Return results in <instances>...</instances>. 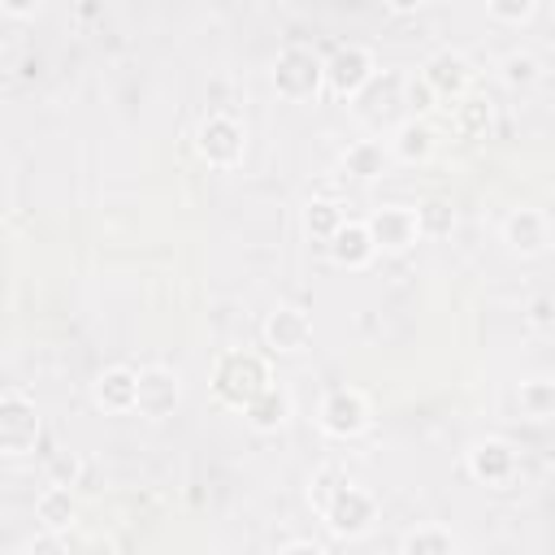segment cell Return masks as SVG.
I'll list each match as a JSON object with an SVG mask.
<instances>
[{
	"label": "cell",
	"mask_w": 555,
	"mask_h": 555,
	"mask_svg": "<svg viewBox=\"0 0 555 555\" xmlns=\"http://www.w3.org/2000/svg\"><path fill=\"white\" fill-rule=\"evenodd\" d=\"M264 386H273V377H269L264 356H256V351H225L217 360V369H212V395L225 408H238L243 412Z\"/></svg>",
	"instance_id": "obj_1"
},
{
	"label": "cell",
	"mask_w": 555,
	"mask_h": 555,
	"mask_svg": "<svg viewBox=\"0 0 555 555\" xmlns=\"http://www.w3.org/2000/svg\"><path fill=\"white\" fill-rule=\"evenodd\" d=\"M273 87L282 100H317L325 91V56L312 43H286L273 56Z\"/></svg>",
	"instance_id": "obj_2"
},
{
	"label": "cell",
	"mask_w": 555,
	"mask_h": 555,
	"mask_svg": "<svg viewBox=\"0 0 555 555\" xmlns=\"http://www.w3.org/2000/svg\"><path fill=\"white\" fill-rule=\"evenodd\" d=\"M321 516L325 525L338 533V538H364L373 525H377V503L369 490L351 486V481H338L325 499H321Z\"/></svg>",
	"instance_id": "obj_3"
},
{
	"label": "cell",
	"mask_w": 555,
	"mask_h": 555,
	"mask_svg": "<svg viewBox=\"0 0 555 555\" xmlns=\"http://www.w3.org/2000/svg\"><path fill=\"white\" fill-rule=\"evenodd\" d=\"M195 147H199V156L208 165L234 169L243 160V152H247V130H243V121L234 113H208L199 121V130H195Z\"/></svg>",
	"instance_id": "obj_4"
},
{
	"label": "cell",
	"mask_w": 555,
	"mask_h": 555,
	"mask_svg": "<svg viewBox=\"0 0 555 555\" xmlns=\"http://www.w3.org/2000/svg\"><path fill=\"white\" fill-rule=\"evenodd\" d=\"M43 438L39 408L26 395H0V455H30Z\"/></svg>",
	"instance_id": "obj_5"
},
{
	"label": "cell",
	"mask_w": 555,
	"mask_h": 555,
	"mask_svg": "<svg viewBox=\"0 0 555 555\" xmlns=\"http://www.w3.org/2000/svg\"><path fill=\"white\" fill-rule=\"evenodd\" d=\"M373 74H377L373 52L360 48V43H338V48L325 56V91H330L334 100H356Z\"/></svg>",
	"instance_id": "obj_6"
},
{
	"label": "cell",
	"mask_w": 555,
	"mask_h": 555,
	"mask_svg": "<svg viewBox=\"0 0 555 555\" xmlns=\"http://www.w3.org/2000/svg\"><path fill=\"white\" fill-rule=\"evenodd\" d=\"M317 421H321V429H325L330 438H356V434L369 429L373 416H369V399H364L356 386H334V390L321 399Z\"/></svg>",
	"instance_id": "obj_7"
},
{
	"label": "cell",
	"mask_w": 555,
	"mask_h": 555,
	"mask_svg": "<svg viewBox=\"0 0 555 555\" xmlns=\"http://www.w3.org/2000/svg\"><path fill=\"white\" fill-rule=\"evenodd\" d=\"M351 104H356V117L369 121L373 130L390 126L395 113L403 108V74H373Z\"/></svg>",
	"instance_id": "obj_8"
},
{
	"label": "cell",
	"mask_w": 555,
	"mask_h": 555,
	"mask_svg": "<svg viewBox=\"0 0 555 555\" xmlns=\"http://www.w3.org/2000/svg\"><path fill=\"white\" fill-rule=\"evenodd\" d=\"M182 399V386H178V373L152 364V369H139L134 373V412L147 416V421H160L178 408Z\"/></svg>",
	"instance_id": "obj_9"
},
{
	"label": "cell",
	"mask_w": 555,
	"mask_h": 555,
	"mask_svg": "<svg viewBox=\"0 0 555 555\" xmlns=\"http://www.w3.org/2000/svg\"><path fill=\"white\" fill-rule=\"evenodd\" d=\"M421 82L429 87V95L434 100H460V95H468V87H473V65L460 56V52H451V48H442V52H434L425 65H421Z\"/></svg>",
	"instance_id": "obj_10"
},
{
	"label": "cell",
	"mask_w": 555,
	"mask_h": 555,
	"mask_svg": "<svg viewBox=\"0 0 555 555\" xmlns=\"http://www.w3.org/2000/svg\"><path fill=\"white\" fill-rule=\"evenodd\" d=\"M464 464H468V473H473L477 481H486V486H507V481L516 477V468H520L516 451H512L503 438H481V442H473Z\"/></svg>",
	"instance_id": "obj_11"
},
{
	"label": "cell",
	"mask_w": 555,
	"mask_h": 555,
	"mask_svg": "<svg viewBox=\"0 0 555 555\" xmlns=\"http://www.w3.org/2000/svg\"><path fill=\"white\" fill-rule=\"evenodd\" d=\"M434 147H438V130L425 117H403L386 139V156H395L403 165H425L434 156Z\"/></svg>",
	"instance_id": "obj_12"
},
{
	"label": "cell",
	"mask_w": 555,
	"mask_h": 555,
	"mask_svg": "<svg viewBox=\"0 0 555 555\" xmlns=\"http://www.w3.org/2000/svg\"><path fill=\"white\" fill-rule=\"evenodd\" d=\"M503 243L516 251V256H542L551 247V221L546 212L538 208H516L507 221H503Z\"/></svg>",
	"instance_id": "obj_13"
},
{
	"label": "cell",
	"mask_w": 555,
	"mask_h": 555,
	"mask_svg": "<svg viewBox=\"0 0 555 555\" xmlns=\"http://www.w3.org/2000/svg\"><path fill=\"white\" fill-rule=\"evenodd\" d=\"M369 238H373V247L377 251H408L421 234H416V217H412V208H377L369 221Z\"/></svg>",
	"instance_id": "obj_14"
},
{
	"label": "cell",
	"mask_w": 555,
	"mask_h": 555,
	"mask_svg": "<svg viewBox=\"0 0 555 555\" xmlns=\"http://www.w3.org/2000/svg\"><path fill=\"white\" fill-rule=\"evenodd\" d=\"M264 343H269L273 351H286V356L304 351V347L312 343V317H308L304 308H278V312H269V321H264Z\"/></svg>",
	"instance_id": "obj_15"
},
{
	"label": "cell",
	"mask_w": 555,
	"mask_h": 555,
	"mask_svg": "<svg viewBox=\"0 0 555 555\" xmlns=\"http://www.w3.org/2000/svg\"><path fill=\"white\" fill-rule=\"evenodd\" d=\"M325 247H330V256H334L343 269H364V264L377 256V247H373V238H369V225H364V221H351V217L334 230V238H330Z\"/></svg>",
	"instance_id": "obj_16"
},
{
	"label": "cell",
	"mask_w": 555,
	"mask_h": 555,
	"mask_svg": "<svg viewBox=\"0 0 555 555\" xmlns=\"http://www.w3.org/2000/svg\"><path fill=\"white\" fill-rule=\"evenodd\" d=\"M91 395H95V403H100L104 412H134V369H126V364L104 369V373L95 377Z\"/></svg>",
	"instance_id": "obj_17"
},
{
	"label": "cell",
	"mask_w": 555,
	"mask_h": 555,
	"mask_svg": "<svg viewBox=\"0 0 555 555\" xmlns=\"http://www.w3.org/2000/svg\"><path fill=\"white\" fill-rule=\"evenodd\" d=\"M243 416H247L251 429L273 434V429H282V425L291 421V395H286L282 386H264V390L243 408Z\"/></svg>",
	"instance_id": "obj_18"
},
{
	"label": "cell",
	"mask_w": 555,
	"mask_h": 555,
	"mask_svg": "<svg viewBox=\"0 0 555 555\" xmlns=\"http://www.w3.org/2000/svg\"><path fill=\"white\" fill-rule=\"evenodd\" d=\"M35 516H39L43 533H65V529L78 520V499H74V490L48 486V490L35 499Z\"/></svg>",
	"instance_id": "obj_19"
},
{
	"label": "cell",
	"mask_w": 555,
	"mask_h": 555,
	"mask_svg": "<svg viewBox=\"0 0 555 555\" xmlns=\"http://www.w3.org/2000/svg\"><path fill=\"white\" fill-rule=\"evenodd\" d=\"M399 555H460V542L442 525H416V529L403 533Z\"/></svg>",
	"instance_id": "obj_20"
},
{
	"label": "cell",
	"mask_w": 555,
	"mask_h": 555,
	"mask_svg": "<svg viewBox=\"0 0 555 555\" xmlns=\"http://www.w3.org/2000/svg\"><path fill=\"white\" fill-rule=\"evenodd\" d=\"M386 143H377V139H360V143H351L347 152H343V173L347 178H360V182H369V178H377L382 169H386Z\"/></svg>",
	"instance_id": "obj_21"
},
{
	"label": "cell",
	"mask_w": 555,
	"mask_h": 555,
	"mask_svg": "<svg viewBox=\"0 0 555 555\" xmlns=\"http://www.w3.org/2000/svg\"><path fill=\"white\" fill-rule=\"evenodd\" d=\"M451 130H455L460 139H481V134L490 130V104L477 100V95H460V100L451 104Z\"/></svg>",
	"instance_id": "obj_22"
},
{
	"label": "cell",
	"mask_w": 555,
	"mask_h": 555,
	"mask_svg": "<svg viewBox=\"0 0 555 555\" xmlns=\"http://www.w3.org/2000/svg\"><path fill=\"white\" fill-rule=\"evenodd\" d=\"M412 217H416L421 238H447L455 230V208L447 199H425L421 208H412Z\"/></svg>",
	"instance_id": "obj_23"
},
{
	"label": "cell",
	"mask_w": 555,
	"mask_h": 555,
	"mask_svg": "<svg viewBox=\"0 0 555 555\" xmlns=\"http://www.w3.org/2000/svg\"><path fill=\"white\" fill-rule=\"evenodd\" d=\"M343 221H347V212H343V204H334V199H308V208H304V230H308L312 238H321V243H330Z\"/></svg>",
	"instance_id": "obj_24"
},
{
	"label": "cell",
	"mask_w": 555,
	"mask_h": 555,
	"mask_svg": "<svg viewBox=\"0 0 555 555\" xmlns=\"http://www.w3.org/2000/svg\"><path fill=\"white\" fill-rule=\"evenodd\" d=\"M520 412L529 421H551V412H555V386L546 377L520 382Z\"/></svg>",
	"instance_id": "obj_25"
},
{
	"label": "cell",
	"mask_w": 555,
	"mask_h": 555,
	"mask_svg": "<svg viewBox=\"0 0 555 555\" xmlns=\"http://www.w3.org/2000/svg\"><path fill=\"white\" fill-rule=\"evenodd\" d=\"M503 82L507 87H533L538 82V56L533 52H507L503 56Z\"/></svg>",
	"instance_id": "obj_26"
},
{
	"label": "cell",
	"mask_w": 555,
	"mask_h": 555,
	"mask_svg": "<svg viewBox=\"0 0 555 555\" xmlns=\"http://www.w3.org/2000/svg\"><path fill=\"white\" fill-rule=\"evenodd\" d=\"M78 473H82V460H78L74 451H52V455H48V486L74 490V486H78Z\"/></svg>",
	"instance_id": "obj_27"
},
{
	"label": "cell",
	"mask_w": 555,
	"mask_h": 555,
	"mask_svg": "<svg viewBox=\"0 0 555 555\" xmlns=\"http://www.w3.org/2000/svg\"><path fill=\"white\" fill-rule=\"evenodd\" d=\"M486 13H490L494 22H525V17L538 13V4H533V0H490Z\"/></svg>",
	"instance_id": "obj_28"
},
{
	"label": "cell",
	"mask_w": 555,
	"mask_h": 555,
	"mask_svg": "<svg viewBox=\"0 0 555 555\" xmlns=\"http://www.w3.org/2000/svg\"><path fill=\"white\" fill-rule=\"evenodd\" d=\"M338 481H347V473H343L338 464H325V468H321V473L312 477V503L321 507V499H325V494H330V490H334Z\"/></svg>",
	"instance_id": "obj_29"
},
{
	"label": "cell",
	"mask_w": 555,
	"mask_h": 555,
	"mask_svg": "<svg viewBox=\"0 0 555 555\" xmlns=\"http://www.w3.org/2000/svg\"><path fill=\"white\" fill-rule=\"evenodd\" d=\"M30 555H69L65 533H39V538L30 542Z\"/></svg>",
	"instance_id": "obj_30"
},
{
	"label": "cell",
	"mask_w": 555,
	"mask_h": 555,
	"mask_svg": "<svg viewBox=\"0 0 555 555\" xmlns=\"http://www.w3.org/2000/svg\"><path fill=\"white\" fill-rule=\"evenodd\" d=\"M529 325H533V330H546V325H551V299H538V304L529 308Z\"/></svg>",
	"instance_id": "obj_31"
},
{
	"label": "cell",
	"mask_w": 555,
	"mask_h": 555,
	"mask_svg": "<svg viewBox=\"0 0 555 555\" xmlns=\"http://www.w3.org/2000/svg\"><path fill=\"white\" fill-rule=\"evenodd\" d=\"M278 555H325L317 542H308V538H295V542H286Z\"/></svg>",
	"instance_id": "obj_32"
}]
</instances>
